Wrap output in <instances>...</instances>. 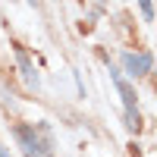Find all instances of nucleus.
Listing matches in <instances>:
<instances>
[{"label": "nucleus", "mask_w": 157, "mask_h": 157, "mask_svg": "<svg viewBox=\"0 0 157 157\" xmlns=\"http://www.w3.org/2000/svg\"><path fill=\"white\" fill-rule=\"evenodd\" d=\"M138 6H141V13H145V22H154V6H151V0H138Z\"/></svg>", "instance_id": "obj_6"}, {"label": "nucleus", "mask_w": 157, "mask_h": 157, "mask_svg": "<svg viewBox=\"0 0 157 157\" xmlns=\"http://www.w3.org/2000/svg\"><path fill=\"white\" fill-rule=\"evenodd\" d=\"M126 129H129V132H138V129H141V116H138V110H126Z\"/></svg>", "instance_id": "obj_5"}, {"label": "nucleus", "mask_w": 157, "mask_h": 157, "mask_svg": "<svg viewBox=\"0 0 157 157\" xmlns=\"http://www.w3.org/2000/svg\"><path fill=\"white\" fill-rule=\"evenodd\" d=\"M16 138H19L25 157H54V135H50V126H44V123L16 126Z\"/></svg>", "instance_id": "obj_1"}, {"label": "nucleus", "mask_w": 157, "mask_h": 157, "mask_svg": "<svg viewBox=\"0 0 157 157\" xmlns=\"http://www.w3.org/2000/svg\"><path fill=\"white\" fill-rule=\"evenodd\" d=\"M29 3H32V6H35V3H38V0H29Z\"/></svg>", "instance_id": "obj_8"}, {"label": "nucleus", "mask_w": 157, "mask_h": 157, "mask_svg": "<svg viewBox=\"0 0 157 157\" xmlns=\"http://www.w3.org/2000/svg\"><path fill=\"white\" fill-rule=\"evenodd\" d=\"M0 157H10V151H6V148H0Z\"/></svg>", "instance_id": "obj_7"}, {"label": "nucleus", "mask_w": 157, "mask_h": 157, "mask_svg": "<svg viewBox=\"0 0 157 157\" xmlns=\"http://www.w3.org/2000/svg\"><path fill=\"white\" fill-rule=\"evenodd\" d=\"M110 78H113L116 91H120V98H123V104H126V110H138V94H135L132 82H129V78H123V72L116 69V66H110Z\"/></svg>", "instance_id": "obj_3"}, {"label": "nucleus", "mask_w": 157, "mask_h": 157, "mask_svg": "<svg viewBox=\"0 0 157 157\" xmlns=\"http://www.w3.org/2000/svg\"><path fill=\"white\" fill-rule=\"evenodd\" d=\"M151 54L148 50H141V54H123V69L132 75V78H141V75H148L151 72Z\"/></svg>", "instance_id": "obj_2"}, {"label": "nucleus", "mask_w": 157, "mask_h": 157, "mask_svg": "<svg viewBox=\"0 0 157 157\" xmlns=\"http://www.w3.org/2000/svg\"><path fill=\"white\" fill-rule=\"evenodd\" d=\"M13 54H16V66H19L22 78H25V85H29V88H38V72H35V66H32L29 54H25V47H22V44H13Z\"/></svg>", "instance_id": "obj_4"}]
</instances>
